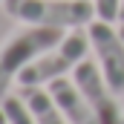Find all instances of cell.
I'll list each match as a JSON object with an SVG mask.
<instances>
[{"instance_id":"6da1fadb","label":"cell","mask_w":124,"mask_h":124,"mask_svg":"<svg viewBox=\"0 0 124 124\" xmlns=\"http://www.w3.org/2000/svg\"><path fill=\"white\" fill-rule=\"evenodd\" d=\"M63 29H46V26H26L20 23L15 32L6 35L0 43V101L9 95L12 84H17V75L29 66L35 58L49 52L63 40Z\"/></svg>"},{"instance_id":"7a4b0ae2","label":"cell","mask_w":124,"mask_h":124,"mask_svg":"<svg viewBox=\"0 0 124 124\" xmlns=\"http://www.w3.org/2000/svg\"><path fill=\"white\" fill-rule=\"evenodd\" d=\"M3 12L26 26L46 29H84L95 17L93 0H3Z\"/></svg>"},{"instance_id":"3957f363","label":"cell","mask_w":124,"mask_h":124,"mask_svg":"<svg viewBox=\"0 0 124 124\" xmlns=\"http://www.w3.org/2000/svg\"><path fill=\"white\" fill-rule=\"evenodd\" d=\"M90 35H87V26L84 29H69L63 35V40L58 46H52L49 52H43L40 58L35 61L17 75V87L26 90V87H49L52 81L63 78L66 72H72L78 63L87 58L90 52Z\"/></svg>"},{"instance_id":"277c9868","label":"cell","mask_w":124,"mask_h":124,"mask_svg":"<svg viewBox=\"0 0 124 124\" xmlns=\"http://www.w3.org/2000/svg\"><path fill=\"white\" fill-rule=\"evenodd\" d=\"M72 81L84 93V98L90 101V107H93V113L98 116L101 124H124V110H121V104H118V93L107 84L101 66L95 61H87L84 58L72 69Z\"/></svg>"},{"instance_id":"5b68a950","label":"cell","mask_w":124,"mask_h":124,"mask_svg":"<svg viewBox=\"0 0 124 124\" xmlns=\"http://www.w3.org/2000/svg\"><path fill=\"white\" fill-rule=\"evenodd\" d=\"M90 43L95 52V63L101 66L107 84L116 90L118 95H124V38L116 29V23L95 17L87 26Z\"/></svg>"},{"instance_id":"8992f818","label":"cell","mask_w":124,"mask_h":124,"mask_svg":"<svg viewBox=\"0 0 124 124\" xmlns=\"http://www.w3.org/2000/svg\"><path fill=\"white\" fill-rule=\"evenodd\" d=\"M49 93L58 101V107L63 110V116H66L69 124H101L98 116L93 113V107H90V101L84 98V93L75 87V81L58 78V81L49 84Z\"/></svg>"},{"instance_id":"52a82bcc","label":"cell","mask_w":124,"mask_h":124,"mask_svg":"<svg viewBox=\"0 0 124 124\" xmlns=\"http://www.w3.org/2000/svg\"><path fill=\"white\" fill-rule=\"evenodd\" d=\"M20 98L26 101V107L32 110L38 124H69L63 110L58 107V101L52 98L49 87H26V90H20Z\"/></svg>"},{"instance_id":"ba28073f","label":"cell","mask_w":124,"mask_h":124,"mask_svg":"<svg viewBox=\"0 0 124 124\" xmlns=\"http://www.w3.org/2000/svg\"><path fill=\"white\" fill-rule=\"evenodd\" d=\"M0 107H3L9 124H38L35 116H32V110L26 107V101H23L20 95H6V98L0 101Z\"/></svg>"},{"instance_id":"9c48e42d","label":"cell","mask_w":124,"mask_h":124,"mask_svg":"<svg viewBox=\"0 0 124 124\" xmlns=\"http://www.w3.org/2000/svg\"><path fill=\"white\" fill-rule=\"evenodd\" d=\"M93 3H95V15H98L101 20H110V23H116L118 3H121V0H93Z\"/></svg>"},{"instance_id":"30bf717a","label":"cell","mask_w":124,"mask_h":124,"mask_svg":"<svg viewBox=\"0 0 124 124\" xmlns=\"http://www.w3.org/2000/svg\"><path fill=\"white\" fill-rule=\"evenodd\" d=\"M116 29L121 32V38H124V0L118 3V15H116Z\"/></svg>"},{"instance_id":"8fae6325","label":"cell","mask_w":124,"mask_h":124,"mask_svg":"<svg viewBox=\"0 0 124 124\" xmlns=\"http://www.w3.org/2000/svg\"><path fill=\"white\" fill-rule=\"evenodd\" d=\"M0 124H9V121H6V113H3V107H0Z\"/></svg>"},{"instance_id":"7c38bea8","label":"cell","mask_w":124,"mask_h":124,"mask_svg":"<svg viewBox=\"0 0 124 124\" xmlns=\"http://www.w3.org/2000/svg\"><path fill=\"white\" fill-rule=\"evenodd\" d=\"M0 6H3V0H0Z\"/></svg>"}]
</instances>
